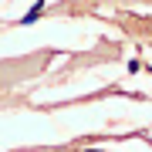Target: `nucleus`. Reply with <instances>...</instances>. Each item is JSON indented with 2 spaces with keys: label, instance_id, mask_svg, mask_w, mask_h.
<instances>
[{
  "label": "nucleus",
  "instance_id": "nucleus-1",
  "mask_svg": "<svg viewBox=\"0 0 152 152\" xmlns=\"http://www.w3.org/2000/svg\"><path fill=\"white\" fill-rule=\"evenodd\" d=\"M44 10V4H41V0H37V4H34L31 7V14H24V24H31V20H37V14Z\"/></svg>",
  "mask_w": 152,
  "mask_h": 152
}]
</instances>
